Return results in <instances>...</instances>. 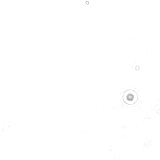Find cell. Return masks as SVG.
<instances>
[{"instance_id": "6da1fadb", "label": "cell", "mask_w": 160, "mask_h": 160, "mask_svg": "<svg viewBox=\"0 0 160 160\" xmlns=\"http://www.w3.org/2000/svg\"><path fill=\"white\" fill-rule=\"evenodd\" d=\"M138 94L136 91L132 89H129L124 92L123 95V100L124 102L128 105L135 104L138 100Z\"/></svg>"}]
</instances>
